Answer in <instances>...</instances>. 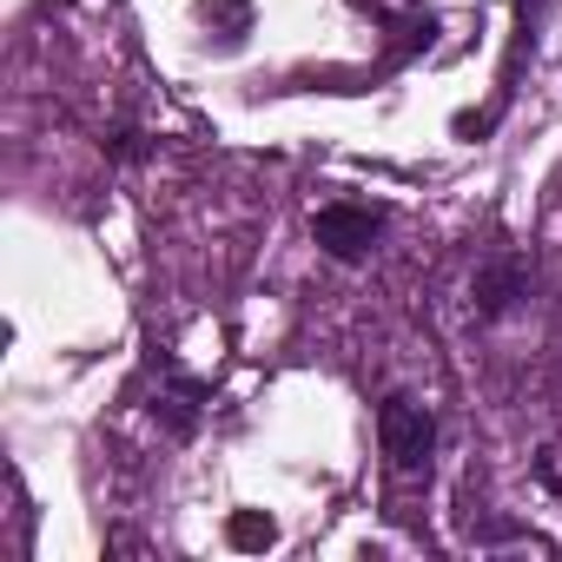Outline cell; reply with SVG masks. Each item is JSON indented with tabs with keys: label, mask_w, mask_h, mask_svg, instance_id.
<instances>
[{
	"label": "cell",
	"mask_w": 562,
	"mask_h": 562,
	"mask_svg": "<svg viewBox=\"0 0 562 562\" xmlns=\"http://www.w3.org/2000/svg\"><path fill=\"white\" fill-rule=\"evenodd\" d=\"M378 232H384V218H378L371 205H351V199H338V205H325V212L312 218V238H318L331 258H364V251L378 245Z\"/></svg>",
	"instance_id": "obj_2"
},
{
	"label": "cell",
	"mask_w": 562,
	"mask_h": 562,
	"mask_svg": "<svg viewBox=\"0 0 562 562\" xmlns=\"http://www.w3.org/2000/svg\"><path fill=\"white\" fill-rule=\"evenodd\" d=\"M232 542H238V549H265V542H271V522H265V516H238V522H232Z\"/></svg>",
	"instance_id": "obj_5"
},
{
	"label": "cell",
	"mask_w": 562,
	"mask_h": 562,
	"mask_svg": "<svg viewBox=\"0 0 562 562\" xmlns=\"http://www.w3.org/2000/svg\"><path fill=\"white\" fill-rule=\"evenodd\" d=\"M199 404H205V391H199L192 378H172V384H159V391H153V417H166V430H179V437H192Z\"/></svg>",
	"instance_id": "obj_3"
},
{
	"label": "cell",
	"mask_w": 562,
	"mask_h": 562,
	"mask_svg": "<svg viewBox=\"0 0 562 562\" xmlns=\"http://www.w3.org/2000/svg\"><path fill=\"white\" fill-rule=\"evenodd\" d=\"M378 437H384L391 470L411 483V476H424L430 457H437V411H430L424 397H411V391H391L384 411H378Z\"/></svg>",
	"instance_id": "obj_1"
},
{
	"label": "cell",
	"mask_w": 562,
	"mask_h": 562,
	"mask_svg": "<svg viewBox=\"0 0 562 562\" xmlns=\"http://www.w3.org/2000/svg\"><path fill=\"white\" fill-rule=\"evenodd\" d=\"M522 285H529V278H522V265H490V271L476 278V312H483V318L509 312V305L522 299Z\"/></svg>",
	"instance_id": "obj_4"
}]
</instances>
